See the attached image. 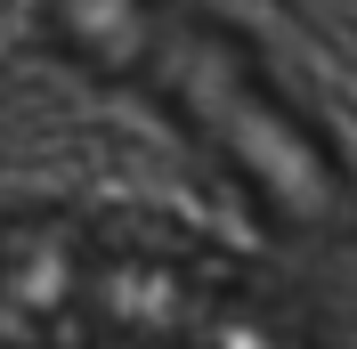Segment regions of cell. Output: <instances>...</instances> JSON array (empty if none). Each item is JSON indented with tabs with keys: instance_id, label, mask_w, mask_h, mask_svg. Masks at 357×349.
I'll use <instances>...</instances> for the list:
<instances>
[{
	"instance_id": "cell-1",
	"label": "cell",
	"mask_w": 357,
	"mask_h": 349,
	"mask_svg": "<svg viewBox=\"0 0 357 349\" xmlns=\"http://www.w3.org/2000/svg\"><path fill=\"white\" fill-rule=\"evenodd\" d=\"M138 89H155L171 122L227 171V187L284 236L317 244L349 219V171L333 138L268 82L252 41L220 33L195 8H155V33L130 66Z\"/></svg>"
}]
</instances>
